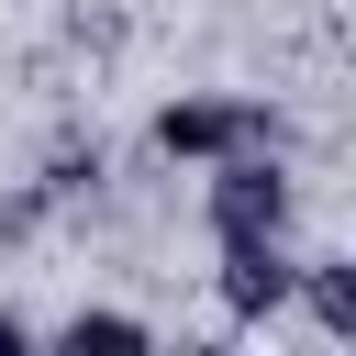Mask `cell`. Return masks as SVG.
I'll list each match as a JSON object with an SVG mask.
<instances>
[{"instance_id":"cell-7","label":"cell","mask_w":356,"mask_h":356,"mask_svg":"<svg viewBox=\"0 0 356 356\" xmlns=\"http://www.w3.org/2000/svg\"><path fill=\"white\" fill-rule=\"evenodd\" d=\"M22 345H44V323H22V312L0 300V356H22Z\"/></svg>"},{"instance_id":"cell-2","label":"cell","mask_w":356,"mask_h":356,"mask_svg":"<svg viewBox=\"0 0 356 356\" xmlns=\"http://www.w3.org/2000/svg\"><path fill=\"white\" fill-rule=\"evenodd\" d=\"M145 145L167 167H211V156H245V145H289V111L278 100H245V89H178L145 122Z\"/></svg>"},{"instance_id":"cell-6","label":"cell","mask_w":356,"mask_h":356,"mask_svg":"<svg viewBox=\"0 0 356 356\" xmlns=\"http://www.w3.org/2000/svg\"><path fill=\"white\" fill-rule=\"evenodd\" d=\"M100 189V134H56L44 145V178H33V200L44 211H67V200H89Z\"/></svg>"},{"instance_id":"cell-4","label":"cell","mask_w":356,"mask_h":356,"mask_svg":"<svg viewBox=\"0 0 356 356\" xmlns=\"http://www.w3.org/2000/svg\"><path fill=\"white\" fill-rule=\"evenodd\" d=\"M289 300L312 312V334H323V345H356V256H300Z\"/></svg>"},{"instance_id":"cell-3","label":"cell","mask_w":356,"mask_h":356,"mask_svg":"<svg viewBox=\"0 0 356 356\" xmlns=\"http://www.w3.org/2000/svg\"><path fill=\"white\" fill-rule=\"evenodd\" d=\"M289 278H300L289 234H256V245H211V300H222V323H278V312H289Z\"/></svg>"},{"instance_id":"cell-5","label":"cell","mask_w":356,"mask_h":356,"mask_svg":"<svg viewBox=\"0 0 356 356\" xmlns=\"http://www.w3.org/2000/svg\"><path fill=\"white\" fill-rule=\"evenodd\" d=\"M44 345H67V356H89V345H100V356H145L156 323H145V312H111V300H78L67 323H44Z\"/></svg>"},{"instance_id":"cell-1","label":"cell","mask_w":356,"mask_h":356,"mask_svg":"<svg viewBox=\"0 0 356 356\" xmlns=\"http://www.w3.org/2000/svg\"><path fill=\"white\" fill-rule=\"evenodd\" d=\"M200 234L211 245H256V234H300V178L278 145H245V156H211L200 167Z\"/></svg>"}]
</instances>
